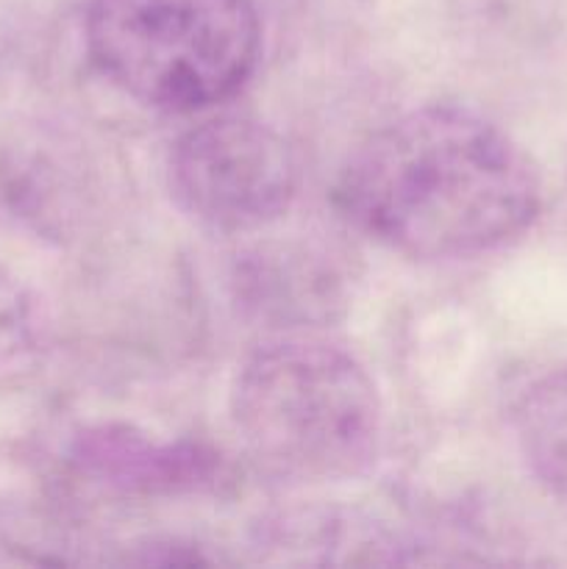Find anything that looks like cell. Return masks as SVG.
Listing matches in <instances>:
<instances>
[{
    "label": "cell",
    "mask_w": 567,
    "mask_h": 569,
    "mask_svg": "<svg viewBox=\"0 0 567 569\" xmlns=\"http://www.w3.org/2000/svg\"><path fill=\"white\" fill-rule=\"evenodd\" d=\"M515 431L534 476L567 498V365L528 383L515 406Z\"/></svg>",
    "instance_id": "obj_5"
},
{
    "label": "cell",
    "mask_w": 567,
    "mask_h": 569,
    "mask_svg": "<svg viewBox=\"0 0 567 569\" xmlns=\"http://www.w3.org/2000/svg\"><path fill=\"white\" fill-rule=\"evenodd\" d=\"M337 206L411 259L478 256L520 237L543 187L526 150L459 106H422L370 133L345 161Z\"/></svg>",
    "instance_id": "obj_1"
},
{
    "label": "cell",
    "mask_w": 567,
    "mask_h": 569,
    "mask_svg": "<svg viewBox=\"0 0 567 569\" xmlns=\"http://www.w3.org/2000/svg\"><path fill=\"white\" fill-rule=\"evenodd\" d=\"M170 187L195 220L248 231L287 211L298 189V164L289 144L265 122L217 117L178 139Z\"/></svg>",
    "instance_id": "obj_4"
},
{
    "label": "cell",
    "mask_w": 567,
    "mask_h": 569,
    "mask_svg": "<svg viewBox=\"0 0 567 569\" xmlns=\"http://www.w3.org/2000/svg\"><path fill=\"white\" fill-rule=\"evenodd\" d=\"M231 415L256 465L300 483L359 476L381 437L372 378L320 342H278L250 356L233 381Z\"/></svg>",
    "instance_id": "obj_2"
},
{
    "label": "cell",
    "mask_w": 567,
    "mask_h": 569,
    "mask_svg": "<svg viewBox=\"0 0 567 569\" xmlns=\"http://www.w3.org/2000/svg\"><path fill=\"white\" fill-rule=\"evenodd\" d=\"M87 48L131 98L195 111L242 89L261 22L253 0H89Z\"/></svg>",
    "instance_id": "obj_3"
}]
</instances>
